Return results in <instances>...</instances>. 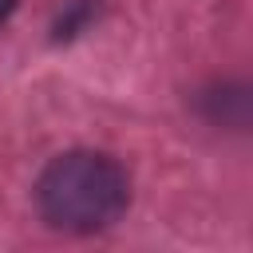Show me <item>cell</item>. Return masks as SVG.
<instances>
[{
	"label": "cell",
	"mask_w": 253,
	"mask_h": 253,
	"mask_svg": "<svg viewBox=\"0 0 253 253\" xmlns=\"http://www.w3.org/2000/svg\"><path fill=\"white\" fill-rule=\"evenodd\" d=\"M40 217L63 233H103L130 206V178L103 150H67L36 182Z\"/></svg>",
	"instance_id": "cell-1"
},
{
	"label": "cell",
	"mask_w": 253,
	"mask_h": 253,
	"mask_svg": "<svg viewBox=\"0 0 253 253\" xmlns=\"http://www.w3.org/2000/svg\"><path fill=\"white\" fill-rule=\"evenodd\" d=\"M95 16V0H75L59 20H55V40H71L87 28V20Z\"/></svg>",
	"instance_id": "cell-2"
},
{
	"label": "cell",
	"mask_w": 253,
	"mask_h": 253,
	"mask_svg": "<svg viewBox=\"0 0 253 253\" xmlns=\"http://www.w3.org/2000/svg\"><path fill=\"white\" fill-rule=\"evenodd\" d=\"M12 8H16V0H0V24L12 16Z\"/></svg>",
	"instance_id": "cell-3"
}]
</instances>
